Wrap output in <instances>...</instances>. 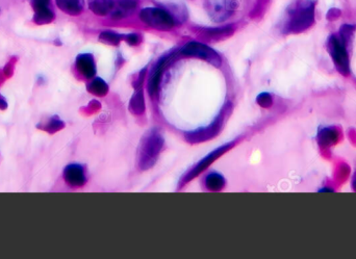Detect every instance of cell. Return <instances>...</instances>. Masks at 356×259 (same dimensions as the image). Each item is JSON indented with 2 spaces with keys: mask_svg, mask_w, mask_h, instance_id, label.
I'll return each instance as SVG.
<instances>
[{
  "mask_svg": "<svg viewBox=\"0 0 356 259\" xmlns=\"http://www.w3.org/2000/svg\"><path fill=\"white\" fill-rule=\"evenodd\" d=\"M164 147V138L157 129H151L141 140L138 151V165L142 171L151 169Z\"/></svg>",
  "mask_w": 356,
  "mask_h": 259,
  "instance_id": "cell-1",
  "label": "cell"
},
{
  "mask_svg": "<svg viewBox=\"0 0 356 259\" xmlns=\"http://www.w3.org/2000/svg\"><path fill=\"white\" fill-rule=\"evenodd\" d=\"M140 19L149 27L157 30H171L176 24L174 16L162 8H145L140 13Z\"/></svg>",
  "mask_w": 356,
  "mask_h": 259,
  "instance_id": "cell-2",
  "label": "cell"
},
{
  "mask_svg": "<svg viewBox=\"0 0 356 259\" xmlns=\"http://www.w3.org/2000/svg\"><path fill=\"white\" fill-rule=\"evenodd\" d=\"M230 108H231L230 103H227L222 108L221 113L217 116V118L213 121V123H211L206 127L197 129V131L185 133L184 135L185 140L191 144H198V143L206 142L217 137L221 132L227 114L230 112Z\"/></svg>",
  "mask_w": 356,
  "mask_h": 259,
  "instance_id": "cell-3",
  "label": "cell"
},
{
  "mask_svg": "<svg viewBox=\"0 0 356 259\" xmlns=\"http://www.w3.org/2000/svg\"><path fill=\"white\" fill-rule=\"evenodd\" d=\"M179 53L183 57L200 59L217 68L222 64L221 57L213 48L199 42H189L180 48Z\"/></svg>",
  "mask_w": 356,
  "mask_h": 259,
  "instance_id": "cell-4",
  "label": "cell"
},
{
  "mask_svg": "<svg viewBox=\"0 0 356 259\" xmlns=\"http://www.w3.org/2000/svg\"><path fill=\"white\" fill-rule=\"evenodd\" d=\"M234 143H235V142H231V143H228V144H225V145L221 146L220 148H217L216 150H214L213 152H211L208 156H205L203 159H201L196 165L193 166V168H192L191 170H189V172H186V173L182 176L179 186H180V187L183 186V184H185L186 182L191 181L192 179H194L195 177H197L200 173H202L203 171H205L215 160H217L220 156H222L224 153H226L229 149H231V148H232L233 145H234Z\"/></svg>",
  "mask_w": 356,
  "mask_h": 259,
  "instance_id": "cell-5",
  "label": "cell"
},
{
  "mask_svg": "<svg viewBox=\"0 0 356 259\" xmlns=\"http://www.w3.org/2000/svg\"><path fill=\"white\" fill-rule=\"evenodd\" d=\"M328 50L333 62L340 72L346 74L349 72V59L345 43L342 39L332 35L328 41Z\"/></svg>",
  "mask_w": 356,
  "mask_h": 259,
  "instance_id": "cell-6",
  "label": "cell"
},
{
  "mask_svg": "<svg viewBox=\"0 0 356 259\" xmlns=\"http://www.w3.org/2000/svg\"><path fill=\"white\" fill-rule=\"evenodd\" d=\"M313 22V4H307L306 6L300 7L295 10L292 14L289 23V29L291 31H301L307 28Z\"/></svg>",
  "mask_w": 356,
  "mask_h": 259,
  "instance_id": "cell-7",
  "label": "cell"
},
{
  "mask_svg": "<svg viewBox=\"0 0 356 259\" xmlns=\"http://www.w3.org/2000/svg\"><path fill=\"white\" fill-rule=\"evenodd\" d=\"M33 9V22L37 25L51 23L54 20V13L50 8L51 0H29Z\"/></svg>",
  "mask_w": 356,
  "mask_h": 259,
  "instance_id": "cell-8",
  "label": "cell"
},
{
  "mask_svg": "<svg viewBox=\"0 0 356 259\" xmlns=\"http://www.w3.org/2000/svg\"><path fill=\"white\" fill-rule=\"evenodd\" d=\"M174 55L175 54H173V53L169 54V55H165V57H163L156 63L154 68L152 69V72H151V74H150L149 81H148V92H149V95L151 97H155L157 95L164 70H165L167 64L174 58Z\"/></svg>",
  "mask_w": 356,
  "mask_h": 259,
  "instance_id": "cell-9",
  "label": "cell"
},
{
  "mask_svg": "<svg viewBox=\"0 0 356 259\" xmlns=\"http://www.w3.org/2000/svg\"><path fill=\"white\" fill-rule=\"evenodd\" d=\"M64 179L71 188H82L87 182V177L83 165L71 163L64 170Z\"/></svg>",
  "mask_w": 356,
  "mask_h": 259,
  "instance_id": "cell-10",
  "label": "cell"
},
{
  "mask_svg": "<svg viewBox=\"0 0 356 259\" xmlns=\"http://www.w3.org/2000/svg\"><path fill=\"white\" fill-rule=\"evenodd\" d=\"M238 8L236 0H217L212 8V16L218 22L230 17Z\"/></svg>",
  "mask_w": 356,
  "mask_h": 259,
  "instance_id": "cell-11",
  "label": "cell"
},
{
  "mask_svg": "<svg viewBox=\"0 0 356 259\" xmlns=\"http://www.w3.org/2000/svg\"><path fill=\"white\" fill-rule=\"evenodd\" d=\"M75 66H76L77 71L82 75L87 78L91 79L96 74V64L94 57L91 53H82L76 58L75 61Z\"/></svg>",
  "mask_w": 356,
  "mask_h": 259,
  "instance_id": "cell-12",
  "label": "cell"
},
{
  "mask_svg": "<svg viewBox=\"0 0 356 259\" xmlns=\"http://www.w3.org/2000/svg\"><path fill=\"white\" fill-rule=\"evenodd\" d=\"M55 3L62 12L71 16H78L85 7L84 0H55Z\"/></svg>",
  "mask_w": 356,
  "mask_h": 259,
  "instance_id": "cell-13",
  "label": "cell"
},
{
  "mask_svg": "<svg viewBox=\"0 0 356 259\" xmlns=\"http://www.w3.org/2000/svg\"><path fill=\"white\" fill-rule=\"evenodd\" d=\"M90 10L98 16H106L114 9V0H90Z\"/></svg>",
  "mask_w": 356,
  "mask_h": 259,
  "instance_id": "cell-14",
  "label": "cell"
},
{
  "mask_svg": "<svg viewBox=\"0 0 356 259\" xmlns=\"http://www.w3.org/2000/svg\"><path fill=\"white\" fill-rule=\"evenodd\" d=\"M233 31H234V28L232 25H226V26L215 27V28H204L203 34L209 39L219 40V39L227 38V36L233 33Z\"/></svg>",
  "mask_w": 356,
  "mask_h": 259,
  "instance_id": "cell-15",
  "label": "cell"
},
{
  "mask_svg": "<svg viewBox=\"0 0 356 259\" xmlns=\"http://www.w3.org/2000/svg\"><path fill=\"white\" fill-rule=\"evenodd\" d=\"M129 110L134 115H142L145 112V99L143 89H137L129 101Z\"/></svg>",
  "mask_w": 356,
  "mask_h": 259,
  "instance_id": "cell-16",
  "label": "cell"
},
{
  "mask_svg": "<svg viewBox=\"0 0 356 259\" xmlns=\"http://www.w3.org/2000/svg\"><path fill=\"white\" fill-rule=\"evenodd\" d=\"M204 184H205V188L208 190L213 192H218L224 189L225 178L221 174L213 172L206 176Z\"/></svg>",
  "mask_w": 356,
  "mask_h": 259,
  "instance_id": "cell-17",
  "label": "cell"
},
{
  "mask_svg": "<svg viewBox=\"0 0 356 259\" xmlns=\"http://www.w3.org/2000/svg\"><path fill=\"white\" fill-rule=\"evenodd\" d=\"M65 127V123L58 117L54 116L52 118H50L46 123L37 125V128L41 129V131H44L50 135H53L55 133H58Z\"/></svg>",
  "mask_w": 356,
  "mask_h": 259,
  "instance_id": "cell-18",
  "label": "cell"
},
{
  "mask_svg": "<svg viewBox=\"0 0 356 259\" xmlns=\"http://www.w3.org/2000/svg\"><path fill=\"white\" fill-rule=\"evenodd\" d=\"M88 91L90 92L91 94L95 95V96H99V97H103L107 94L108 92V85L107 83L101 79V78H95L93 79L89 85H88Z\"/></svg>",
  "mask_w": 356,
  "mask_h": 259,
  "instance_id": "cell-19",
  "label": "cell"
},
{
  "mask_svg": "<svg viewBox=\"0 0 356 259\" xmlns=\"http://www.w3.org/2000/svg\"><path fill=\"white\" fill-rule=\"evenodd\" d=\"M124 39V35L115 31L106 30L100 33L99 41L107 45H118Z\"/></svg>",
  "mask_w": 356,
  "mask_h": 259,
  "instance_id": "cell-20",
  "label": "cell"
},
{
  "mask_svg": "<svg viewBox=\"0 0 356 259\" xmlns=\"http://www.w3.org/2000/svg\"><path fill=\"white\" fill-rule=\"evenodd\" d=\"M119 6L123 13L134 11L138 6V0H119Z\"/></svg>",
  "mask_w": 356,
  "mask_h": 259,
  "instance_id": "cell-21",
  "label": "cell"
},
{
  "mask_svg": "<svg viewBox=\"0 0 356 259\" xmlns=\"http://www.w3.org/2000/svg\"><path fill=\"white\" fill-rule=\"evenodd\" d=\"M256 102L261 107H270L272 105V98L268 93H262L257 96Z\"/></svg>",
  "mask_w": 356,
  "mask_h": 259,
  "instance_id": "cell-22",
  "label": "cell"
},
{
  "mask_svg": "<svg viewBox=\"0 0 356 259\" xmlns=\"http://www.w3.org/2000/svg\"><path fill=\"white\" fill-rule=\"evenodd\" d=\"M124 40L130 46H136L141 43V35L139 33H129L127 35H124Z\"/></svg>",
  "mask_w": 356,
  "mask_h": 259,
  "instance_id": "cell-23",
  "label": "cell"
},
{
  "mask_svg": "<svg viewBox=\"0 0 356 259\" xmlns=\"http://www.w3.org/2000/svg\"><path fill=\"white\" fill-rule=\"evenodd\" d=\"M8 108V102L6 101L5 98L2 97V95H0V109L2 110H5Z\"/></svg>",
  "mask_w": 356,
  "mask_h": 259,
  "instance_id": "cell-24",
  "label": "cell"
},
{
  "mask_svg": "<svg viewBox=\"0 0 356 259\" xmlns=\"http://www.w3.org/2000/svg\"><path fill=\"white\" fill-rule=\"evenodd\" d=\"M355 189H356V180H355Z\"/></svg>",
  "mask_w": 356,
  "mask_h": 259,
  "instance_id": "cell-25",
  "label": "cell"
}]
</instances>
